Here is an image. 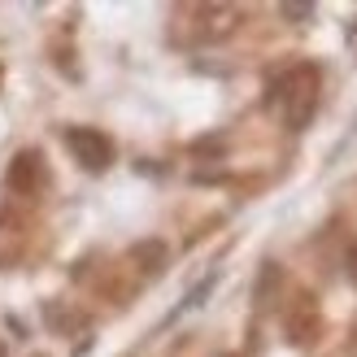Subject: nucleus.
Segmentation results:
<instances>
[{"label":"nucleus","instance_id":"f257e3e1","mask_svg":"<svg viewBox=\"0 0 357 357\" xmlns=\"http://www.w3.org/2000/svg\"><path fill=\"white\" fill-rule=\"evenodd\" d=\"M318 100H323V70L314 61H296V66H283L279 75L266 83V109L279 127L288 131H305L314 114H318Z\"/></svg>","mask_w":357,"mask_h":357},{"label":"nucleus","instance_id":"39448f33","mask_svg":"<svg viewBox=\"0 0 357 357\" xmlns=\"http://www.w3.org/2000/svg\"><path fill=\"white\" fill-rule=\"evenodd\" d=\"M0 357H5V344H0Z\"/></svg>","mask_w":357,"mask_h":357},{"label":"nucleus","instance_id":"20e7f679","mask_svg":"<svg viewBox=\"0 0 357 357\" xmlns=\"http://www.w3.org/2000/svg\"><path fill=\"white\" fill-rule=\"evenodd\" d=\"M344 266H349V279H353V288H357V240H353V248H349V261H344Z\"/></svg>","mask_w":357,"mask_h":357},{"label":"nucleus","instance_id":"7ed1b4c3","mask_svg":"<svg viewBox=\"0 0 357 357\" xmlns=\"http://www.w3.org/2000/svg\"><path fill=\"white\" fill-rule=\"evenodd\" d=\"M5 183H9V192H17V196H40V192L48 188L44 153H40V149L17 153L13 162H9V170H5Z\"/></svg>","mask_w":357,"mask_h":357},{"label":"nucleus","instance_id":"f03ea898","mask_svg":"<svg viewBox=\"0 0 357 357\" xmlns=\"http://www.w3.org/2000/svg\"><path fill=\"white\" fill-rule=\"evenodd\" d=\"M66 149L83 170H92V174L114 166V139L105 131H96V127H66Z\"/></svg>","mask_w":357,"mask_h":357}]
</instances>
